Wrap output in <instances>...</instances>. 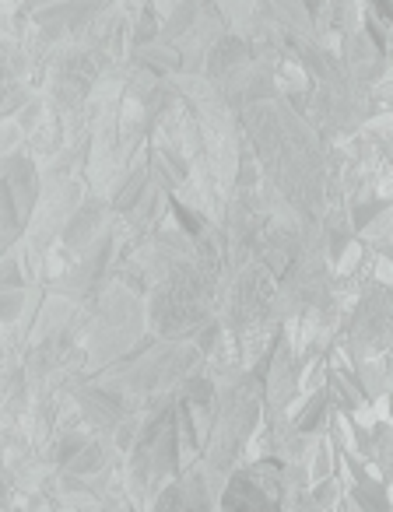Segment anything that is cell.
Here are the masks:
<instances>
[{
    "label": "cell",
    "instance_id": "cell-5",
    "mask_svg": "<svg viewBox=\"0 0 393 512\" xmlns=\"http://www.w3.org/2000/svg\"><path fill=\"white\" fill-rule=\"evenodd\" d=\"M4 292H22V271H18L15 260H0V295Z\"/></svg>",
    "mask_w": 393,
    "mask_h": 512
},
{
    "label": "cell",
    "instance_id": "cell-2",
    "mask_svg": "<svg viewBox=\"0 0 393 512\" xmlns=\"http://www.w3.org/2000/svg\"><path fill=\"white\" fill-rule=\"evenodd\" d=\"M348 502H355L362 512H390V498H386V484H376L372 477L355 484V491L348 495Z\"/></svg>",
    "mask_w": 393,
    "mask_h": 512
},
{
    "label": "cell",
    "instance_id": "cell-1",
    "mask_svg": "<svg viewBox=\"0 0 393 512\" xmlns=\"http://www.w3.org/2000/svg\"><path fill=\"white\" fill-rule=\"evenodd\" d=\"M36 204V172L25 158L0 162V256L22 235L25 218Z\"/></svg>",
    "mask_w": 393,
    "mask_h": 512
},
{
    "label": "cell",
    "instance_id": "cell-7",
    "mask_svg": "<svg viewBox=\"0 0 393 512\" xmlns=\"http://www.w3.org/2000/svg\"><path fill=\"white\" fill-rule=\"evenodd\" d=\"M85 446H88V435H67V439L60 442V449H57L60 463H64V467H67V463H71L74 456H78V453H81V449H85Z\"/></svg>",
    "mask_w": 393,
    "mask_h": 512
},
{
    "label": "cell",
    "instance_id": "cell-4",
    "mask_svg": "<svg viewBox=\"0 0 393 512\" xmlns=\"http://www.w3.org/2000/svg\"><path fill=\"white\" fill-rule=\"evenodd\" d=\"M323 411H327V393H316L313 400H309V407L299 414V421H295V428H299L302 435H309L313 428L323 425Z\"/></svg>",
    "mask_w": 393,
    "mask_h": 512
},
{
    "label": "cell",
    "instance_id": "cell-6",
    "mask_svg": "<svg viewBox=\"0 0 393 512\" xmlns=\"http://www.w3.org/2000/svg\"><path fill=\"white\" fill-rule=\"evenodd\" d=\"M25 306V292H4L0 295V320H15Z\"/></svg>",
    "mask_w": 393,
    "mask_h": 512
},
{
    "label": "cell",
    "instance_id": "cell-9",
    "mask_svg": "<svg viewBox=\"0 0 393 512\" xmlns=\"http://www.w3.org/2000/svg\"><path fill=\"white\" fill-rule=\"evenodd\" d=\"M46 4H60V0H29V8L36 11H46Z\"/></svg>",
    "mask_w": 393,
    "mask_h": 512
},
{
    "label": "cell",
    "instance_id": "cell-8",
    "mask_svg": "<svg viewBox=\"0 0 393 512\" xmlns=\"http://www.w3.org/2000/svg\"><path fill=\"white\" fill-rule=\"evenodd\" d=\"M141 186H144V176L137 172V176H134V179H127V186L120 190V197H116V207H120V211L134 207V200H137V193H141Z\"/></svg>",
    "mask_w": 393,
    "mask_h": 512
},
{
    "label": "cell",
    "instance_id": "cell-3",
    "mask_svg": "<svg viewBox=\"0 0 393 512\" xmlns=\"http://www.w3.org/2000/svg\"><path fill=\"white\" fill-rule=\"evenodd\" d=\"M95 470H102V449L88 442V446L81 449L71 463H67V474H71V477H88V474H95Z\"/></svg>",
    "mask_w": 393,
    "mask_h": 512
}]
</instances>
